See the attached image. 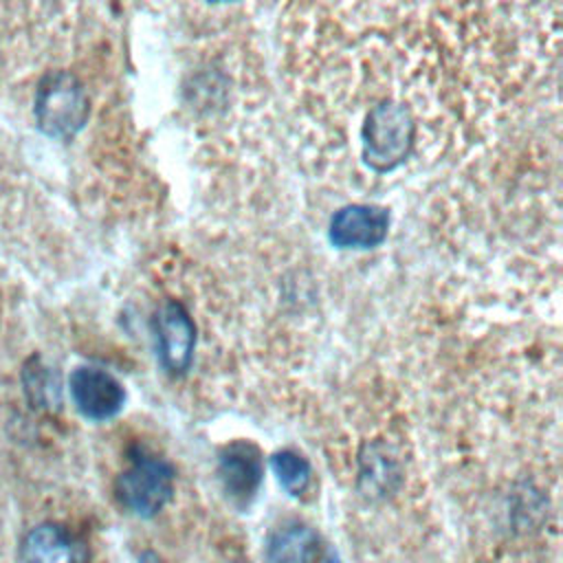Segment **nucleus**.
Segmentation results:
<instances>
[{
  "instance_id": "nucleus-1",
  "label": "nucleus",
  "mask_w": 563,
  "mask_h": 563,
  "mask_svg": "<svg viewBox=\"0 0 563 563\" xmlns=\"http://www.w3.org/2000/svg\"><path fill=\"white\" fill-rule=\"evenodd\" d=\"M416 139L418 121L411 108L398 99H380L369 106L358 130L363 161L378 174L398 169L411 156Z\"/></svg>"
},
{
  "instance_id": "nucleus-2",
  "label": "nucleus",
  "mask_w": 563,
  "mask_h": 563,
  "mask_svg": "<svg viewBox=\"0 0 563 563\" xmlns=\"http://www.w3.org/2000/svg\"><path fill=\"white\" fill-rule=\"evenodd\" d=\"M88 95L68 70H51L35 90V121L46 136L73 139L88 119Z\"/></svg>"
},
{
  "instance_id": "nucleus-3",
  "label": "nucleus",
  "mask_w": 563,
  "mask_h": 563,
  "mask_svg": "<svg viewBox=\"0 0 563 563\" xmlns=\"http://www.w3.org/2000/svg\"><path fill=\"white\" fill-rule=\"evenodd\" d=\"M174 466L147 451L130 457V464L117 477V499L136 517L158 515L174 495Z\"/></svg>"
},
{
  "instance_id": "nucleus-4",
  "label": "nucleus",
  "mask_w": 563,
  "mask_h": 563,
  "mask_svg": "<svg viewBox=\"0 0 563 563\" xmlns=\"http://www.w3.org/2000/svg\"><path fill=\"white\" fill-rule=\"evenodd\" d=\"M152 330L161 365L174 376L185 374L196 350V325L187 308L176 299L163 301L154 310Z\"/></svg>"
},
{
  "instance_id": "nucleus-5",
  "label": "nucleus",
  "mask_w": 563,
  "mask_h": 563,
  "mask_svg": "<svg viewBox=\"0 0 563 563\" xmlns=\"http://www.w3.org/2000/svg\"><path fill=\"white\" fill-rule=\"evenodd\" d=\"M389 233V209L380 205L352 202L336 209L328 222V238L336 249H374Z\"/></svg>"
},
{
  "instance_id": "nucleus-6",
  "label": "nucleus",
  "mask_w": 563,
  "mask_h": 563,
  "mask_svg": "<svg viewBox=\"0 0 563 563\" xmlns=\"http://www.w3.org/2000/svg\"><path fill=\"white\" fill-rule=\"evenodd\" d=\"M68 387L77 411L95 422L114 418L125 405L123 385L110 372L95 365L75 367Z\"/></svg>"
},
{
  "instance_id": "nucleus-7",
  "label": "nucleus",
  "mask_w": 563,
  "mask_h": 563,
  "mask_svg": "<svg viewBox=\"0 0 563 563\" xmlns=\"http://www.w3.org/2000/svg\"><path fill=\"white\" fill-rule=\"evenodd\" d=\"M264 477V462L260 449L249 440L227 444L218 455V479L224 495L235 506H249L260 490Z\"/></svg>"
},
{
  "instance_id": "nucleus-8",
  "label": "nucleus",
  "mask_w": 563,
  "mask_h": 563,
  "mask_svg": "<svg viewBox=\"0 0 563 563\" xmlns=\"http://www.w3.org/2000/svg\"><path fill=\"white\" fill-rule=\"evenodd\" d=\"M22 559L24 563H90V550L73 530L46 521L26 532Z\"/></svg>"
},
{
  "instance_id": "nucleus-9",
  "label": "nucleus",
  "mask_w": 563,
  "mask_h": 563,
  "mask_svg": "<svg viewBox=\"0 0 563 563\" xmlns=\"http://www.w3.org/2000/svg\"><path fill=\"white\" fill-rule=\"evenodd\" d=\"M319 534L303 521H284L266 541L268 563H319Z\"/></svg>"
},
{
  "instance_id": "nucleus-10",
  "label": "nucleus",
  "mask_w": 563,
  "mask_h": 563,
  "mask_svg": "<svg viewBox=\"0 0 563 563\" xmlns=\"http://www.w3.org/2000/svg\"><path fill=\"white\" fill-rule=\"evenodd\" d=\"M400 484L398 462L389 455L383 444H369L361 453V471L358 486L365 497L383 499L391 495Z\"/></svg>"
},
{
  "instance_id": "nucleus-11",
  "label": "nucleus",
  "mask_w": 563,
  "mask_h": 563,
  "mask_svg": "<svg viewBox=\"0 0 563 563\" xmlns=\"http://www.w3.org/2000/svg\"><path fill=\"white\" fill-rule=\"evenodd\" d=\"M271 468H273L277 482L284 486V490L295 497L303 495L306 488L310 486V479H312L310 462L297 451H290V449L277 451L271 457Z\"/></svg>"
},
{
  "instance_id": "nucleus-12",
  "label": "nucleus",
  "mask_w": 563,
  "mask_h": 563,
  "mask_svg": "<svg viewBox=\"0 0 563 563\" xmlns=\"http://www.w3.org/2000/svg\"><path fill=\"white\" fill-rule=\"evenodd\" d=\"M24 385H26L29 396L35 405L57 402V383L51 378L46 367H40L35 374L31 372L29 378H24Z\"/></svg>"
},
{
  "instance_id": "nucleus-13",
  "label": "nucleus",
  "mask_w": 563,
  "mask_h": 563,
  "mask_svg": "<svg viewBox=\"0 0 563 563\" xmlns=\"http://www.w3.org/2000/svg\"><path fill=\"white\" fill-rule=\"evenodd\" d=\"M139 563H161V559H158V554H154V552H143L141 556H139Z\"/></svg>"
},
{
  "instance_id": "nucleus-14",
  "label": "nucleus",
  "mask_w": 563,
  "mask_h": 563,
  "mask_svg": "<svg viewBox=\"0 0 563 563\" xmlns=\"http://www.w3.org/2000/svg\"><path fill=\"white\" fill-rule=\"evenodd\" d=\"M325 563H341V559H339L336 550H330V552H328V556H325Z\"/></svg>"
}]
</instances>
